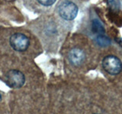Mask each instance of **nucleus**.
<instances>
[{
    "mask_svg": "<svg viewBox=\"0 0 122 114\" xmlns=\"http://www.w3.org/2000/svg\"><path fill=\"white\" fill-rule=\"evenodd\" d=\"M102 67L105 71L110 75H115L119 74L122 70V63L115 56H107L102 60Z\"/></svg>",
    "mask_w": 122,
    "mask_h": 114,
    "instance_id": "f257e3e1",
    "label": "nucleus"
},
{
    "mask_svg": "<svg viewBox=\"0 0 122 114\" xmlns=\"http://www.w3.org/2000/svg\"><path fill=\"white\" fill-rule=\"evenodd\" d=\"M11 47L18 52H24L28 48L30 40L28 37L21 33H16L11 36L9 39Z\"/></svg>",
    "mask_w": 122,
    "mask_h": 114,
    "instance_id": "7ed1b4c3",
    "label": "nucleus"
},
{
    "mask_svg": "<svg viewBox=\"0 0 122 114\" xmlns=\"http://www.w3.org/2000/svg\"><path fill=\"white\" fill-rule=\"evenodd\" d=\"M25 6L32 11H41L52 6L56 0H23Z\"/></svg>",
    "mask_w": 122,
    "mask_h": 114,
    "instance_id": "39448f33",
    "label": "nucleus"
},
{
    "mask_svg": "<svg viewBox=\"0 0 122 114\" xmlns=\"http://www.w3.org/2000/svg\"><path fill=\"white\" fill-rule=\"evenodd\" d=\"M1 99H2V95L0 94V100H1Z\"/></svg>",
    "mask_w": 122,
    "mask_h": 114,
    "instance_id": "1a4fd4ad",
    "label": "nucleus"
},
{
    "mask_svg": "<svg viewBox=\"0 0 122 114\" xmlns=\"http://www.w3.org/2000/svg\"><path fill=\"white\" fill-rule=\"evenodd\" d=\"M96 43L99 47H106L111 44V40L104 34H100L96 37Z\"/></svg>",
    "mask_w": 122,
    "mask_h": 114,
    "instance_id": "6e6552de",
    "label": "nucleus"
},
{
    "mask_svg": "<svg viewBox=\"0 0 122 114\" xmlns=\"http://www.w3.org/2000/svg\"><path fill=\"white\" fill-rule=\"evenodd\" d=\"M78 7L75 3L70 1H64L60 4L58 12L60 16L64 20L71 21L77 16Z\"/></svg>",
    "mask_w": 122,
    "mask_h": 114,
    "instance_id": "f03ea898",
    "label": "nucleus"
},
{
    "mask_svg": "<svg viewBox=\"0 0 122 114\" xmlns=\"http://www.w3.org/2000/svg\"><path fill=\"white\" fill-rule=\"evenodd\" d=\"M95 114H96V113H95Z\"/></svg>",
    "mask_w": 122,
    "mask_h": 114,
    "instance_id": "9d476101",
    "label": "nucleus"
},
{
    "mask_svg": "<svg viewBox=\"0 0 122 114\" xmlns=\"http://www.w3.org/2000/svg\"><path fill=\"white\" fill-rule=\"evenodd\" d=\"M92 30L95 33L98 34H104L105 33V28L104 26L101 23V21H99L98 20H93L92 24Z\"/></svg>",
    "mask_w": 122,
    "mask_h": 114,
    "instance_id": "0eeeda50",
    "label": "nucleus"
},
{
    "mask_svg": "<svg viewBox=\"0 0 122 114\" xmlns=\"http://www.w3.org/2000/svg\"><path fill=\"white\" fill-rule=\"evenodd\" d=\"M68 58L70 63L74 66H79L86 59V54L81 49L74 48L69 52Z\"/></svg>",
    "mask_w": 122,
    "mask_h": 114,
    "instance_id": "423d86ee",
    "label": "nucleus"
},
{
    "mask_svg": "<svg viewBox=\"0 0 122 114\" xmlns=\"http://www.w3.org/2000/svg\"><path fill=\"white\" fill-rule=\"evenodd\" d=\"M25 82V77L21 71L12 69L6 75V84L11 88H20Z\"/></svg>",
    "mask_w": 122,
    "mask_h": 114,
    "instance_id": "20e7f679",
    "label": "nucleus"
}]
</instances>
